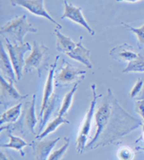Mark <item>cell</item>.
Instances as JSON below:
<instances>
[{"mask_svg": "<svg viewBox=\"0 0 144 160\" xmlns=\"http://www.w3.org/2000/svg\"><path fill=\"white\" fill-rule=\"evenodd\" d=\"M95 121L96 126V133L93 139L88 143L86 148H92L98 139H101L104 133L108 129H113L122 135V131L129 132L134 128L129 127V124H123V122H135L138 121L131 115L127 114L123 109L119 105L115 96L111 90L107 91V96L103 101V103L95 110Z\"/></svg>", "mask_w": 144, "mask_h": 160, "instance_id": "1", "label": "cell"}, {"mask_svg": "<svg viewBox=\"0 0 144 160\" xmlns=\"http://www.w3.org/2000/svg\"><path fill=\"white\" fill-rule=\"evenodd\" d=\"M37 29L34 28L30 22L27 21L26 16L16 17L5 25H3L0 29V33L2 34H9L15 38L14 42L23 43L24 37L28 33H37Z\"/></svg>", "mask_w": 144, "mask_h": 160, "instance_id": "2", "label": "cell"}, {"mask_svg": "<svg viewBox=\"0 0 144 160\" xmlns=\"http://www.w3.org/2000/svg\"><path fill=\"white\" fill-rule=\"evenodd\" d=\"M91 90H92V93H93V99H92V101L90 103L89 110L87 111V113L86 114L84 122L82 124L80 132H79L77 139V150L79 154H82L84 149L86 148V141L88 139V136L90 133L92 121H93V118H95L96 101L98 100V98L101 97V95L96 94V85H91Z\"/></svg>", "mask_w": 144, "mask_h": 160, "instance_id": "3", "label": "cell"}, {"mask_svg": "<svg viewBox=\"0 0 144 160\" xmlns=\"http://www.w3.org/2000/svg\"><path fill=\"white\" fill-rule=\"evenodd\" d=\"M6 42H7V50L8 52L9 57L15 69L17 81H20L23 76V72L26 64V60L24 59V55L26 52L32 50L33 48L31 47L29 42L11 43L7 38H6Z\"/></svg>", "mask_w": 144, "mask_h": 160, "instance_id": "4", "label": "cell"}, {"mask_svg": "<svg viewBox=\"0 0 144 160\" xmlns=\"http://www.w3.org/2000/svg\"><path fill=\"white\" fill-rule=\"evenodd\" d=\"M50 57L49 48L40 42L34 41L31 54L26 58L24 72L27 73L32 71L37 70L41 72V69L46 63V61Z\"/></svg>", "mask_w": 144, "mask_h": 160, "instance_id": "5", "label": "cell"}, {"mask_svg": "<svg viewBox=\"0 0 144 160\" xmlns=\"http://www.w3.org/2000/svg\"><path fill=\"white\" fill-rule=\"evenodd\" d=\"M10 3L13 7H22L35 16L48 19L56 25L58 29L62 28V25H59L54 18H52V17L48 13V11L45 9L44 0H10Z\"/></svg>", "mask_w": 144, "mask_h": 160, "instance_id": "6", "label": "cell"}, {"mask_svg": "<svg viewBox=\"0 0 144 160\" xmlns=\"http://www.w3.org/2000/svg\"><path fill=\"white\" fill-rule=\"evenodd\" d=\"M85 71L78 70L71 66L68 62H64V65L59 69L55 74V80L57 85H64L71 83L75 81L83 80L85 77Z\"/></svg>", "mask_w": 144, "mask_h": 160, "instance_id": "7", "label": "cell"}, {"mask_svg": "<svg viewBox=\"0 0 144 160\" xmlns=\"http://www.w3.org/2000/svg\"><path fill=\"white\" fill-rule=\"evenodd\" d=\"M63 4H64V13L61 17V19H64V18L70 19L71 21L75 22L77 24L82 25L91 35H95V31L91 28V26L87 24L86 20L82 14V8L75 7L71 4H68L67 0H65Z\"/></svg>", "mask_w": 144, "mask_h": 160, "instance_id": "8", "label": "cell"}, {"mask_svg": "<svg viewBox=\"0 0 144 160\" xmlns=\"http://www.w3.org/2000/svg\"><path fill=\"white\" fill-rule=\"evenodd\" d=\"M1 82V102L3 104L8 105L13 101H22L26 99L28 95H22L14 86V82H9L5 79V77L1 75L0 77Z\"/></svg>", "mask_w": 144, "mask_h": 160, "instance_id": "9", "label": "cell"}, {"mask_svg": "<svg viewBox=\"0 0 144 160\" xmlns=\"http://www.w3.org/2000/svg\"><path fill=\"white\" fill-rule=\"evenodd\" d=\"M60 138L50 140H43V141H34L32 143L34 149L35 160H48L52 149L55 148Z\"/></svg>", "mask_w": 144, "mask_h": 160, "instance_id": "10", "label": "cell"}, {"mask_svg": "<svg viewBox=\"0 0 144 160\" xmlns=\"http://www.w3.org/2000/svg\"><path fill=\"white\" fill-rule=\"evenodd\" d=\"M82 41H83V36H80L79 41L78 42H77L76 48L71 51L70 52L67 53V55L71 59L83 63L87 68L92 69L93 64L90 60V51L84 47Z\"/></svg>", "mask_w": 144, "mask_h": 160, "instance_id": "11", "label": "cell"}, {"mask_svg": "<svg viewBox=\"0 0 144 160\" xmlns=\"http://www.w3.org/2000/svg\"><path fill=\"white\" fill-rule=\"evenodd\" d=\"M57 66V61L53 63V65H51V68L49 71V74L47 77V81L45 83L44 87V93H43V104L41 107V112H40V118L43 116V112L45 110V108L48 104V102L50 101L51 97L54 95L53 93V87H54V78H55V69Z\"/></svg>", "mask_w": 144, "mask_h": 160, "instance_id": "12", "label": "cell"}, {"mask_svg": "<svg viewBox=\"0 0 144 160\" xmlns=\"http://www.w3.org/2000/svg\"><path fill=\"white\" fill-rule=\"evenodd\" d=\"M0 69L2 75L7 78L9 82H17L16 74L15 72L14 66L10 60L9 55L4 49L3 44H1V58H0Z\"/></svg>", "mask_w": 144, "mask_h": 160, "instance_id": "13", "label": "cell"}, {"mask_svg": "<svg viewBox=\"0 0 144 160\" xmlns=\"http://www.w3.org/2000/svg\"><path fill=\"white\" fill-rule=\"evenodd\" d=\"M110 55L114 58H119L130 62L136 59L139 54L136 53L132 46H130L127 43H123L113 48L110 51Z\"/></svg>", "mask_w": 144, "mask_h": 160, "instance_id": "14", "label": "cell"}, {"mask_svg": "<svg viewBox=\"0 0 144 160\" xmlns=\"http://www.w3.org/2000/svg\"><path fill=\"white\" fill-rule=\"evenodd\" d=\"M59 29L56 28L54 30V34L57 37V42H56V49L61 52H65L66 54L70 52L71 51H73L77 46V43L73 42L69 37L65 36L64 34H62L59 31Z\"/></svg>", "mask_w": 144, "mask_h": 160, "instance_id": "15", "label": "cell"}, {"mask_svg": "<svg viewBox=\"0 0 144 160\" xmlns=\"http://www.w3.org/2000/svg\"><path fill=\"white\" fill-rule=\"evenodd\" d=\"M35 100L36 95H33V99L31 101V104L28 106L26 110V115H25V125L27 127V128L34 134V128L36 126L37 119H36V114H35Z\"/></svg>", "mask_w": 144, "mask_h": 160, "instance_id": "16", "label": "cell"}, {"mask_svg": "<svg viewBox=\"0 0 144 160\" xmlns=\"http://www.w3.org/2000/svg\"><path fill=\"white\" fill-rule=\"evenodd\" d=\"M21 113H22V102L13 106L8 110L5 111L1 115L0 124L4 125L5 123H15L19 118Z\"/></svg>", "mask_w": 144, "mask_h": 160, "instance_id": "17", "label": "cell"}, {"mask_svg": "<svg viewBox=\"0 0 144 160\" xmlns=\"http://www.w3.org/2000/svg\"><path fill=\"white\" fill-rule=\"evenodd\" d=\"M68 123H69L68 120H67L66 118H63L62 116H59V115H58V117L54 118L52 121H51V122L47 125V127L45 128V129L43 130V132H42L40 135L36 137V138H38V139L44 138H46L48 135H50L51 133L54 132L60 125H62V124H68Z\"/></svg>", "mask_w": 144, "mask_h": 160, "instance_id": "18", "label": "cell"}, {"mask_svg": "<svg viewBox=\"0 0 144 160\" xmlns=\"http://www.w3.org/2000/svg\"><path fill=\"white\" fill-rule=\"evenodd\" d=\"M9 138H10V142L7 144H5V145H1V148H12V149H15L17 150L21 154L22 157L25 156V152L23 150V148L27 146L26 141H25L23 138L16 137V136L12 135L11 133H9Z\"/></svg>", "mask_w": 144, "mask_h": 160, "instance_id": "19", "label": "cell"}, {"mask_svg": "<svg viewBox=\"0 0 144 160\" xmlns=\"http://www.w3.org/2000/svg\"><path fill=\"white\" fill-rule=\"evenodd\" d=\"M77 86H78V82H76L75 85L72 87V89L68 92L65 98L63 99V101H62V104H61V107L59 110V116H64L67 112L68 111V110L70 109L71 105H72V102H73V98H74V95L75 93L77 91Z\"/></svg>", "mask_w": 144, "mask_h": 160, "instance_id": "20", "label": "cell"}, {"mask_svg": "<svg viewBox=\"0 0 144 160\" xmlns=\"http://www.w3.org/2000/svg\"><path fill=\"white\" fill-rule=\"evenodd\" d=\"M129 72H144V56L139 53L136 59L128 63L126 68L123 70V73Z\"/></svg>", "mask_w": 144, "mask_h": 160, "instance_id": "21", "label": "cell"}, {"mask_svg": "<svg viewBox=\"0 0 144 160\" xmlns=\"http://www.w3.org/2000/svg\"><path fill=\"white\" fill-rule=\"evenodd\" d=\"M55 103H56V95L54 94L51 99L50 100V101L48 102L46 108H45V110L43 112V116L41 117V125H40V131H43V128L45 126V124L47 123L49 118L51 117V113L53 111V109L55 107Z\"/></svg>", "mask_w": 144, "mask_h": 160, "instance_id": "22", "label": "cell"}, {"mask_svg": "<svg viewBox=\"0 0 144 160\" xmlns=\"http://www.w3.org/2000/svg\"><path fill=\"white\" fill-rule=\"evenodd\" d=\"M122 25L126 27L127 29H129L130 31H132V33H134L137 36V39H138V43H139V47L141 49H143L144 48V25L139 28H135V27H132L131 25H127L125 23H122Z\"/></svg>", "mask_w": 144, "mask_h": 160, "instance_id": "23", "label": "cell"}, {"mask_svg": "<svg viewBox=\"0 0 144 160\" xmlns=\"http://www.w3.org/2000/svg\"><path fill=\"white\" fill-rule=\"evenodd\" d=\"M65 140H66L65 144L61 148H59V149H56L55 151L52 152L50 155L48 160H61L63 158L65 153L68 150V146H69V139L68 138H65Z\"/></svg>", "mask_w": 144, "mask_h": 160, "instance_id": "24", "label": "cell"}, {"mask_svg": "<svg viewBox=\"0 0 144 160\" xmlns=\"http://www.w3.org/2000/svg\"><path fill=\"white\" fill-rule=\"evenodd\" d=\"M117 157L120 160H132L134 158V152L128 147H123L117 151Z\"/></svg>", "mask_w": 144, "mask_h": 160, "instance_id": "25", "label": "cell"}, {"mask_svg": "<svg viewBox=\"0 0 144 160\" xmlns=\"http://www.w3.org/2000/svg\"><path fill=\"white\" fill-rule=\"evenodd\" d=\"M135 110L138 114L141 115V117L144 119V90L142 94V97L136 101ZM143 133H144V125H143Z\"/></svg>", "mask_w": 144, "mask_h": 160, "instance_id": "26", "label": "cell"}, {"mask_svg": "<svg viewBox=\"0 0 144 160\" xmlns=\"http://www.w3.org/2000/svg\"><path fill=\"white\" fill-rule=\"evenodd\" d=\"M142 85H143V81L142 80H139L134 84V86L132 87V92L130 93V97L131 98H134L136 95H138L140 93V92H141L142 88Z\"/></svg>", "mask_w": 144, "mask_h": 160, "instance_id": "27", "label": "cell"}, {"mask_svg": "<svg viewBox=\"0 0 144 160\" xmlns=\"http://www.w3.org/2000/svg\"><path fill=\"white\" fill-rule=\"evenodd\" d=\"M0 153H1V160H14L13 158H11L10 157H8L7 155H6L4 151L1 150Z\"/></svg>", "mask_w": 144, "mask_h": 160, "instance_id": "28", "label": "cell"}, {"mask_svg": "<svg viewBox=\"0 0 144 160\" xmlns=\"http://www.w3.org/2000/svg\"><path fill=\"white\" fill-rule=\"evenodd\" d=\"M116 2H130V3H134L137 1H140V0H115Z\"/></svg>", "mask_w": 144, "mask_h": 160, "instance_id": "29", "label": "cell"}]
</instances>
